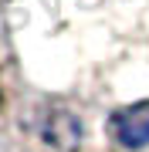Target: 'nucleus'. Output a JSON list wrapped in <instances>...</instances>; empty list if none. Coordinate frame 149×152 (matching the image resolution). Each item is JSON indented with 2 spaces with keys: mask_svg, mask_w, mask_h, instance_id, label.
<instances>
[{
  "mask_svg": "<svg viewBox=\"0 0 149 152\" xmlns=\"http://www.w3.org/2000/svg\"><path fill=\"white\" fill-rule=\"evenodd\" d=\"M7 112V81H4V68H0V118Z\"/></svg>",
  "mask_w": 149,
  "mask_h": 152,
  "instance_id": "obj_2",
  "label": "nucleus"
},
{
  "mask_svg": "<svg viewBox=\"0 0 149 152\" xmlns=\"http://www.w3.org/2000/svg\"><path fill=\"white\" fill-rule=\"evenodd\" d=\"M112 135H115L126 149H139L149 142V102L122 108L112 115Z\"/></svg>",
  "mask_w": 149,
  "mask_h": 152,
  "instance_id": "obj_1",
  "label": "nucleus"
}]
</instances>
